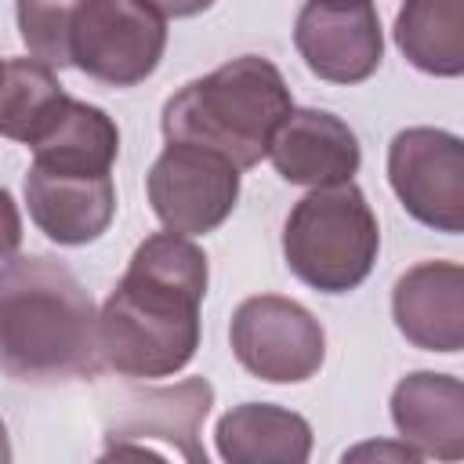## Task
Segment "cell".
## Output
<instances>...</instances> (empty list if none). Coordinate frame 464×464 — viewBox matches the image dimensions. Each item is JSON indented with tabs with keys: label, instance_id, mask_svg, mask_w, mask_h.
Instances as JSON below:
<instances>
[{
	"label": "cell",
	"instance_id": "cell-1",
	"mask_svg": "<svg viewBox=\"0 0 464 464\" xmlns=\"http://www.w3.org/2000/svg\"><path fill=\"white\" fill-rule=\"evenodd\" d=\"M207 279V254L192 236L170 228L145 236L98 312L102 366L134 381L185 370L199 348Z\"/></svg>",
	"mask_w": 464,
	"mask_h": 464
},
{
	"label": "cell",
	"instance_id": "cell-6",
	"mask_svg": "<svg viewBox=\"0 0 464 464\" xmlns=\"http://www.w3.org/2000/svg\"><path fill=\"white\" fill-rule=\"evenodd\" d=\"M228 341L239 366L268 384H301L315 377L326 359V334L319 319L279 294L246 297L232 312Z\"/></svg>",
	"mask_w": 464,
	"mask_h": 464
},
{
	"label": "cell",
	"instance_id": "cell-21",
	"mask_svg": "<svg viewBox=\"0 0 464 464\" xmlns=\"http://www.w3.org/2000/svg\"><path fill=\"white\" fill-rule=\"evenodd\" d=\"M145 7H152L160 18H192L199 11H207L214 0H141Z\"/></svg>",
	"mask_w": 464,
	"mask_h": 464
},
{
	"label": "cell",
	"instance_id": "cell-10",
	"mask_svg": "<svg viewBox=\"0 0 464 464\" xmlns=\"http://www.w3.org/2000/svg\"><path fill=\"white\" fill-rule=\"evenodd\" d=\"M294 47L326 83H362L384 58V33L370 0H308L294 25Z\"/></svg>",
	"mask_w": 464,
	"mask_h": 464
},
{
	"label": "cell",
	"instance_id": "cell-11",
	"mask_svg": "<svg viewBox=\"0 0 464 464\" xmlns=\"http://www.w3.org/2000/svg\"><path fill=\"white\" fill-rule=\"evenodd\" d=\"M268 160L290 185H341L352 181L362 152L355 130L326 109H290L268 141Z\"/></svg>",
	"mask_w": 464,
	"mask_h": 464
},
{
	"label": "cell",
	"instance_id": "cell-4",
	"mask_svg": "<svg viewBox=\"0 0 464 464\" xmlns=\"http://www.w3.org/2000/svg\"><path fill=\"white\" fill-rule=\"evenodd\" d=\"M381 228L359 185H323L294 203L283 225L286 268L319 294L355 290L377 261Z\"/></svg>",
	"mask_w": 464,
	"mask_h": 464
},
{
	"label": "cell",
	"instance_id": "cell-12",
	"mask_svg": "<svg viewBox=\"0 0 464 464\" xmlns=\"http://www.w3.org/2000/svg\"><path fill=\"white\" fill-rule=\"evenodd\" d=\"M392 315L399 334L424 352L464 348V268L457 261H420L395 279Z\"/></svg>",
	"mask_w": 464,
	"mask_h": 464
},
{
	"label": "cell",
	"instance_id": "cell-22",
	"mask_svg": "<svg viewBox=\"0 0 464 464\" xmlns=\"http://www.w3.org/2000/svg\"><path fill=\"white\" fill-rule=\"evenodd\" d=\"M7 460H11V439H7V424L0 417V464H7Z\"/></svg>",
	"mask_w": 464,
	"mask_h": 464
},
{
	"label": "cell",
	"instance_id": "cell-14",
	"mask_svg": "<svg viewBox=\"0 0 464 464\" xmlns=\"http://www.w3.org/2000/svg\"><path fill=\"white\" fill-rule=\"evenodd\" d=\"M392 424L420 457H464V384L450 373L413 370L392 392Z\"/></svg>",
	"mask_w": 464,
	"mask_h": 464
},
{
	"label": "cell",
	"instance_id": "cell-8",
	"mask_svg": "<svg viewBox=\"0 0 464 464\" xmlns=\"http://www.w3.org/2000/svg\"><path fill=\"white\" fill-rule=\"evenodd\" d=\"M388 181L402 210L446 236L464 232V145L439 127H406L388 145Z\"/></svg>",
	"mask_w": 464,
	"mask_h": 464
},
{
	"label": "cell",
	"instance_id": "cell-16",
	"mask_svg": "<svg viewBox=\"0 0 464 464\" xmlns=\"http://www.w3.org/2000/svg\"><path fill=\"white\" fill-rule=\"evenodd\" d=\"M29 149H33V167L54 174L98 178L109 174L120 156V127L105 109L69 98L58 120Z\"/></svg>",
	"mask_w": 464,
	"mask_h": 464
},
{
	"label": "cell",
	"instance_id": "cell-7",
	"mask_svg": "<svg viewBox=\"0 0 464 464\" xmlns=\"http://www.w3.org/2000/svg\"><path fill=\"white\" fill-rule=\"evenodd\" d=\"M152 214L178 236L214 232L239 199V167L214 149L167 141L145 174Z\"/></svg>",
	"mask_w": 464,
	"mask_h": 464
},
{
	"label": "cell",
	"instance_id": "cell-3",
	"mask_svg": "<svg viewBox=\"0 0 464 464\" xmlns=\"http://www.w3.org/2000/svg\"><path fill=\"white\" fill-rule=\"evenodd\" d=\"M290 109L294 98L283 72L261 54H239L174 91L160 127L167 141L214 149L246 170L268 156V141Z\"/></svg>",
	"mask_w": 464,
	"mask_h": 464
},
{
	"label": "cell",
	"instance_id": "cell-17",
	"mask_svg": "<svg viewBox=\"0 0 464 464\" xmlns=\"http://www.w3.org/2000/svg\"><path fill=\"white\" fill-rule=\"evenodd\" d=\"M395 44L410 65L428 76L464 72V0H402Z\"/></svg>",
	"mask_w": 464,
	"mask_h": 464
},
{
	"label": "cell",
	"instance_id": "cell-15",
	"mask_svg": "<svg viewBox=\"0 0 464 464\" xmlns=\"http://www.w3.org/2000/svg\"><path fill=\"white\" fill-rule=\"evenodd\" d=\"M214 439L228 464H304L312 453V424L272 402L232 406L218 420Z\"/></svg>",
	"mask_w": 464,
	"mask_h": 464
},
{
	"label": "cell",
	"instance_id": "cell-20",
	"mask_svg": "<svg viewBox=\"0 0 464 464\" xmlns=\"http://www.w3.org/2000/svg\"><path fill=\"white\" fill-rule=\"evenodd\" d=\"M22 243V214L14 196L0 185V261H7Z\"/></svg>",
	"mask_w": 464,
	"mask_h": 464
},
{
	"label": "cell",
	"instance_id": "cell-9",
	"mask_svg": "<svg viewBox=\"0 0 464 464\" xmlns=\"http://www.w3.org/2000/svg\"><path fill=\"white\" fill-rule=\"evenodd\" d=\"M214 406V388L203 377H185L174 388H141L120 399V410L105 424V460L109 457H152L149 442H167L174 457L188 464H207L199 446V428Z\"/></svg>",
	"mask_w": 464,
	"mask_h": 464
},
{
	"label": "cell",
	"instance_id": "cell-18",
	"mask_svg": "<svg viewBox=\"0 0 464 464\" xmlns=\"http://www.w3.org/2000/svg\"><path fill=\"white\" fill-rule=\"evenodd\" d=\"M69 94L54 69L40 58H11L0 65V138L33 145L65 109Z\"/></svg>",
	"mask_w": 464,
	"mask_h": 464
},
{
	"label": "cell",
	"instance_id": "cell-5",
	"mask_svg": "<svg viewBox=\"0 0 464 464\" xmlns=\"http://www.w3.org/2000/svg\"><path fill=\"white\" fill-rule=\"evenodd\" d=\"M167 47V18L141 0H80L69 25V65L109 87L149 80Z\"/></svg>",
	"mask_w": 464,
	"mask_h": 464
},
{
	"label": "cell",
	"instance_id": "cell-13",
	"mask_svg": "<svg viewBox=\"0 0 464 464\" xmlns=\"http://www.w3.org/2000/svg\"><path fill=\"white\" fill-rule=\"evenodd\" d=\"M25 203L33 225L58 246L94 243L116 218V185L112 174L83 178V174H54L44 167H29L25 174Z\"/></svg>",
	"mask_w": 464,
	"mask_h": 464
},
{
	"label": "cell",
	"instance_id": "cell-19",
	"mask_svg": "<svg viewBox=\"0 0 464 464\" xmlns=\"http://www.w3.org/2000/svg\"><path fill=\"white\" fill-rule=\"evenodd\" d=\"M80 0H18V33L33 58L47 62L51 69L69 65V25Z\"/></svg>",
	"mask_w": 464,
	"mask_h": 464
},
{
	"label": "cell",
	"instance_id": "cell-23",
	"mask_svg": "<svg viewBox=\"0 0 464 464\" xmlns=\"http://www.w3.org/2000/svg\"><path fill=\"white\" fill-rule=\"evenodd\" d=\"M0 65H4V62H0Z\"/></svg>",
	"mask_w": 464,
	"mask_h": 464
},
{
	"label": "cell",
	"instance_id": "cell-2",
	"mask_svg": "<svg viewBox=\"0 0 464 464\" xmlns=\"http://www.w3.org/2000/svg\"><path fill=\"white\" fill-rule=\"evenodd\" d=\"M0 370L25 384H62L102 370L94 301L62 261L11 254L0 265Z\"/></svg>",
	"mask_w": 464,
	"mask_h": 464
}]
</instances>
